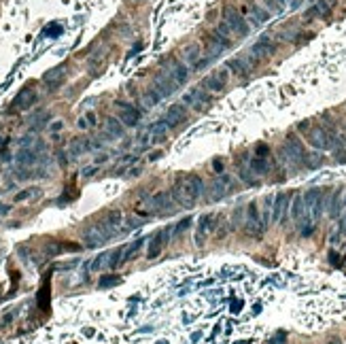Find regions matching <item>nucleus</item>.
<instances>
[{
	"label": "nucleus",
	"mask_w": 346,
	"mask_h": 344,
	"mask_svg": "<svg viewBox=\"0 0 346 344\" xmlns=\"http://www.w3.org/2000/svg\"><path fill=\"white\" fill-rule=\"evenodd\" d=\"M11 210V206H5V204H0V215H5V212Z\"/></svg>",
	"instance_id": "obj_55"
},
{
	"label": "nucleus",
	"mask_w": 346,
	"mask_h": 344,
	"mask_svg": "<svg viewBox=\"0 0 346 344\" xmlns=\"http://www.w3.org/2000/svg\"><path fill=\"white\" fill-rule=\"evenodd\" d=\"M204 179L196 172H185V175H179L175 185L170 189V196L175 200V204L185 208V210H191L193 206L198 204V200L204 196Z\"/></svg>",
	"instance_id": "obj_1"
},
{
	"label": "nucleus",
	"mask_w": 346,
	"mask_h": 344,
	"mask_svg": "<svg viewBox=\"0 0 346 344\" xmlns=\"http://www.w3.org/2000/svg\"><path fill=\"white\" fill-rule=\"evenodd\" d=\"M327 198H329V189L323 187H312L304 191V202H306V208L312 221H319L323 217V210L327 208Z\"/></svg>",
	"instance_id": "obj_4"
},
{
	"label": "nucleus",
	"mask_w": 346,
	"mask_h": 344,
	"mask_svg": "<svg viewBox=\"0 0 346 344\" xmlns=\"http://www.w3.org/2000/svg\"><path fill=\"white\" fill-rule=\"evenodd\" d=\"M49 278H51V274L45 276L43 287H40V291H38V308L45 310V312L49 310V298H51V285H49Z\"/></svg>",
	"instance_id": "obj_32"
},
{
	"label": "nucleus",
	"mask_w": 346,
	"mask_h": 344,
	"mask_svg": "<svg viewBox=\"0 0 346 344\" xmlns=\"http://www.w3.org/2000/svg\"><path fill=\"white\" fill-rule=\"evenodd\" d=\"M331 155L338 164H346V145H344V136L331 147Z\"/></svg>",
	"instance_id": "obj_38"
},
{
	"label": "nucleus",
	"mask_w": 346,
	"mask_h": 344,
	"mask_svg": "<svg viewBox=\"0 0 346 344\" xmlns=\"http://www.w3.org/2000/svg\"><path fill=\"white\" fill-rule=\"evenodd\" d=\"M159 155H161V153H159V151H155V153H151V157H149V159H151V161H155V159H157Z\"/></svg>",
	"instance_id": "obj_56"
},
{
	"label": "nucleus",
	"mask_w": 346,
	"mask_h": 344,
	"mask_svg": "<svg viewBox=\"0 0 346 344\" xmlns=\"http://www.w3.org/2000/svg\"><path fill=\"white\" fill-rule=\"evenodd\" d=\"M276 3H278V5H282V7H284V3H287V0H276Z\"/></svg>",
	"instance_id": "obj_57"
},
{
	"label": "nucleus",
	"mask_w": 346,
	"mask_h": 344,
	"mask_svg": "<svg viewBox=\"0 0 346 344\" xmlns=\"http://www.w3.org/2000/svg\"><path fill=\"white\" fill-rule=\"evenodd\" d=\"M68 153H64V151H60L57 153V159H60V166H66L68 164V157H66Z\"/></svg>",
	"instance_id": "obj_48"
},
{
	"label": "nucleus",
	"mask_w": 346,
	"mask_h": 344,
	"mask_svg": "<svg viewBox=\"0 0 346 344\" xmlns=\"http://www.w3.org/2000/svg\"><path fill=\"white\" fill-rule=\"evenodd\" d=\"M161 100H164V98H161V96L157 94V89H155V87H147V92L142 94V102H145V106H147V108L159 104Z\"/></svg>",
	"instance_id": "obj_37"
},
{
	"label": "nucleus",
	"mask_w": 346,
	"mask_h": 344,
	"mask_svg": "<svg viewBox=\"0 0 346 344\" xmlns=\"http://www.w3.org/2000/svg\"><path fill=\"white\" fill-rule=\"evenodd\" d=\"M98 225L106 234V238H113L124 230V215H121V210H110Z\"/></svg>",
	"instance_id": "obj_15"
},
{
	"label": "nucleus",
	"mask_w": 346,
	"mask_h": 344,
	"mask_svg": "<svg viewBox=\"0 0 346 344\" xmlns=\"http://www.w3.org/2000/svg\"><path fill=\"white\" fill-rule=\"evenodd\" d=\"M64 128V121H57V124L51 126V132H57V130H62Z\"/></svg>",
	"instance_id": "obj_53"
},
{
	"label": "nucleus",
	"mask_w": 346,
	"mask_h": 344,
	"mask_svg": "<svg viewBox=\"0 0 346 344\" xmlns=\"http://www.w3.org/2000/svg\"><path fill=\"white\" fill-rule=\"evenodd\" d=\"M306 217H310V212L306 208V202H304V194H295V191H293V198H291V219L300 225Z\"/></svg>",
	"instance_id": "obj_28"
},
{
	"label": "nucleus",
	"mask_w": 346,
	"mask_h": 344,
	"mask_svg": "<svg viewBox=\"0 0 346 344\" xmlns=\"http://www.w3.org/2000/svg\"><path fill=\"white\" fill-rule=\"evenodd\" d=\"M106 157H108L106 153H100V155L96 157V166H98V164H102V161H106Z\"/></svg>",
	"instance_id": "obj_54"
},
{
	"label": "nucleus",
	"mask_w": 346,
	"mask_h": 344,
	"mask_svg": "<svg viewBox=\"0 0 346 344\" xmlns=\"http://www.w3.org/2000/svg\"><path fill=\"white\" fill-rule=\"evenodd\" d=\"M40 194V189L38 187H30V189H24V191H19V194H15V202H24V200H32Z\"/></svg>",
	"instance_id": "obj_40"
},
{
	"label": "nucleus",
	"mask_w": 346,
	"mask_h": 344,
	"mask_svg": "<svg viewBox=\"0 0 346 344\" xmlns=\"http://www.w3.org/2000/svg\"><path fill=\"white\" fill-rule=\"evenodd\" d=\"M225 68L229 70V73L234 77H238V79H247L251 75V64H249V60L244 58V55H238V58H232L225 62Z\"/></svg>",
	"instance_id": "obj_24"
},
{
	"label": "nucleus",
	"mask_w": 346,
	"mask_h": 344,
	"mask_svg": "<svg viewBox=\"0 0 346 344\" xmlns=\"http://www.w3.org/2000/svg\"><path fill=\"white\" fill-rule=\"evenodd\" d=\"M342 136H344V145H346V134H342Z\"/></svg>",
	"instance_id": "obj_59"
},
{
	"label": "nucleus",
	"mask_w": 346,
	"mask_h": 344,
	"mask_svg": "<svg viewBox=\"0 0 346 344\" xmlns=\"http://www.w3.org/2000/svg\"><path fill=\"white\" fill-rule=\"evenodd\" d=\"M329 5H335V0H329Z\"/></svg>",
	"instance_id": "obj_58"
},
{
	"label": "nucleus",
	"mask_w": 346,
	"mask_h": 344,
	"mask_svg": "<svg viewBox=\"0 0 346 344\" xmlns=\"http://www.w3.org/2000/svg\"><path fill=\"white\" fill-rule=\"evenodd\" d=\"M255 155H257V157H270V147H268L266 143L255 145Z\"/></svg>",
	"instance_id": "obj_45"
},
{
	"label": "nucleus",
	"mask_w": 346,
	"mask_h": 344,
	"mask_svg": "<svg viewBox=\"0 0 346 344\" xmlns=\"http://www.w3.org/2000/svg\"><path fill=\"white\" fill-rule=\"evenodd\" d=\"M223 22H225V24L232 28L234 36L244 38V36L251 34V24H249V19L244 17L236 7H232V5H225V7H223Z\"/></svg>",
	"instance_id": "obj_5"
},
{
	"label": "nucleus",
	"mask_w": 346,
	"mask_h": 344,
	"mask_svg": "<svg viewBox=\"0 0 346 344\" xmlns=\"http://www.w3.org/2000/svg\"><path fill=\"white\" fill-rule=\"evenodd\" d=\"M212 96L215 94H210V92H206L204 87H191V89H187L185 94H183V100L181 102L185 104V106H189V108H193V110H204L210 102H212Z\"/></svg>",
	"instance_id": "obj_7"
},
{
	"label": "nucleus",
	"mask_w": 346,
	"mask_h": 344,
	"mask_svg": "<svg viewBox=\"0 0 346 344\" xmlns=\"http://www.w3.org/2000/svg\"><path fill=\"white\" fill-rule=\"evenodd\" d=\"M43 149V143L40 140H36V145L34 147H22V151L17 153V164L22 166V168H28V166H34L36 161H38V151Z\"/></svg>",
	"instance_id": "obj_25"
},
{
	"label": "nucleus",
	"mask_w": 346,
	"mask_h": 344,
	"mask_svg": "<svg viewBox=\"0 0 346 344\" xmlns=\"http://www.w3.org/2000/svg\"><path fill=\"white\" fill-rule=\"evenodd\" d=\"M60 34H62V26H57V24H51L43 30V36H49V38H55Z\"/></svg>",
	"instance_id": "obj_43"
},
{
	"label": "nucleus",
	"mask_w": 346,
	"mask_h": 344,
	"mask_svg": "<svg viewBox=\"0 0 346 344\" xmlns=\"http://www.w3.org/2000/svg\"><path fill=\"white\" fill-rule=\"evenodd\" d=\"M83 240H85V247L96 249V247H102L108 238H106L104 232L100 230V225H98V223H94V225L85 227V232H83Z\"/></svg>",
	"instance_id": "obj_26"
},
{
	"label": "nucleus",
	"mask_w": 346,
	"mask_h": 344,
	"mask_svg": "<svg viewBox=\"0 0 346 344\" xmlns=\"http://www.w3.org/2000/svg\"><path fill=\"white\" fill-rule=\"evenodd\" d=\"M77 126H79L81 130H85V128H89V124H87V119H85V117H81V119L77 121Z\"/></svg>",
	"instance_id": "obj_51"
},
{
	"label": "nucleus",
	"mask_w": 346,
	"mask_h": 344,
	"mask_svg": "<svg viewBox=\"0 0 346 344\" xmlns=\"http://www.w3.org/2000/svg\"><path fill=\"white\" fill-rule=\"evenodd\" d=\"M126 132V126L121 124V121L117 117H108L106 119V134L108 136H113V138H121Z\"/></svg>",
	"instance_id": "obj_34"
},
{
	"label": "nucleus",
	"mask_w": 346,
	"mask_h": 344,
	"mask_svg": "<svg viewBox=\"0 0 346 344\" xmlns=\"http://www.w3.org/2000/svg\"><path fill=\"white\" fill-rule=\"evenodd\" d=\"M151 87H155V89H157V94H159L161 98H170L172 94L177 92V87H179V85H177V81L170 77L168 70H166V68H161L159 73L153 77V85H151Z\"/></svg>",
	"instance_id": "obj_13"
},
{
	"label": "nucleus",
	"mask_w": 346,
	"mask_h": 344,
	"mask_svg": "<svg viewBox=\"0 0 346 344\" xmlns=\"http://www.w3.org/2000/svg\"><path fill=\"white\" fill-rule=\"evenodd\" d=\"M175 200H172L170 191H157L149 200V210L147 215H172L175 212Z\"/></svg>",
	"instance_id": "obj_9"
},
{
	"label": "nucleus",
	"mask_w": 346,
	"mask_h": 344,
	"mask_svg": "<svg viewBox=\"0 0 346 344\" xmlns=\"http://www.w3.org/2000/svg\"><path fill=\"white\" fill-rule=\"evenodd\" d=\"M96 172H98V166H87L83 170V177H91V175H96Z\"/></svg>",
	"instance_id": "obj_47"
},
{
	"label": "nucleus",
	"mask_w": 346,
	"mask_h": 344,
	"mask_svg": "<svg viewBox=\"0 0 346 344\" xmlns=\"http://www.w3.org/2000/svg\"><path fill=\"white\" fill-rule=\"evenodd\" d=\"M119 282H121V278H119V276H102V278H100L98 285H100V289H104V287L119 285Z\"/></svg>",
	"instance_id": "obj_44"
},
{
	"label": "nucleus",
	"mask_w": 346,
	"mask_h": 344,
	"mask_svg": "<svg viewBox=\"0 0 346 344\" xmlns=\"http://www.w3.org/2000/svg\"><path fill=\"white\" fill-rule=\"evenodd\" d=\"M140 225H142L140 219H128L126 225H124V230H136V227H140Z\"/></svg>",
	"instance_id": "obj_46"
},
{
	"label": "nucleus",
	"mask_w": 346,
	"mask_h": 344,
	"mask_svg": "<svg viewBox=\"0 0 346 344\" xmlns=\"http://www.w3.org/2000/svg\"><path fill=\"white\" fill-rule=\"evenodd\" d=\"M212 168L217 170V175H223V161H221V159H217L215 164H212Z\"/></svg>",
	"instance_id": "obj_49"
},
{
	"label": "nucleus",
	"mask_w": 346,
	"mask_h": 344,
	"mask_svg": "<svg viewBox=\"0 0 346 344\" xmlns=\"http://www.w3.org/2000/svg\"><path fill=\"white\" fill-rule=\"evenodd\" d=\"M215 230H217V215H212V212H206V215H202V217L198 219L196 236H193V238H196V245L202 247Z\"/></svg>",
	"instance_id": "obj_12"
},
{
	"label": "nucleus",
	"mask_w": 346,
	"mask_h": 344,
	"mask_svg": "<svg viewBox=\"0 0 346 344\" xmlns=\"http://www.w3.org/2000/svg\"><path fill=\"white\" fill-rule=\"evenodd\" d=\"M236 172H238V179L242 185H249V187H259L261 181L253 175L251 168H249V155H240L236 157Z\"/></svg>",
	"instance_id": "obj_18"
},
{
	"label": "nucleus",
	"mask_w": 346,
	"mask_h": 344,
	"mask_svg": "<svg viewBox=\"0 0 346 344\" xmlns=\"http://www.w3.org/2000/svg\"><path fill=\"white\" fill-rule=\"evenodd\" d=\"M34 102H36V89H34V87H24L22 92H19V94L13 98L9 113H17V110H28Z\"/></svg>",
	"instance_id": "obj_20"
},
{
	"label": "nucleus",
	"mask_w": 346,
	"mask_h": 344,
	"mask_svg": "<svg viewBox=\"0 0 346 344\" xmlns=\"http://www.w3.org/2000/svg\"><path fill=\"white\" fill-rule=\"evenodd\" d=\"M159 344H168V342H159Z\"/></svg>",
	"instance_id": "obj_60"
},
{
	"label": "nucleus",
	"mask_w": 346,
	"mask_h": 344,
	"mask_svg": "<svg viewBox=\"0 0 346 344\" xmlns=\"http://www.w3.org/2000/svg\"><path fill=\"white\" fill-rule=\"evenodd\" d=\"M66 77V66H55L51 70H47V73L43 75V83L49 85V89H55L57 85H62V81Z\"/></svg>",
	"instance_id": "obj_30"
},
{
	"label": "nucleus",
	"mask_w": 346,
	"mask_h": 344,
	"mask_svg": "<svg viewBox=\"0 0 346 344\" xmlns=\"http://www.w3.org/2000/svg\"><path fill=\"white\" fill-rule=\"evenodd\" d=\"M85 119H87V124H89V126H96V115H94V113H87V115H85Z\"/></svg>",
	"instance_id": "obj_52"
},
{
	"label": "nucleus",
	"mask_w": 346,
	"mask_h": 344,
	"mask_svg": "<svg viewBox=\"0 0 346 344\" xmlns=\"http://www.w3.org/2000/svg\"><path fill=\"white\" fill-rule=\"evenodd\" d=\"M229 70L223 66V68H217L215 73L212 75H208L204 81H202V87L206 89V92H210V94H221L223 89L227 87V81H229Z\"/></svg>",
	"instance_id": "obj_11"
},
{
	"label": "nucleus",
	"mask_w": 346,
	"mask_h": 344,
	"mask_svg": "<svg viewBox=\"0 0 346 344\" xmlns=\"http://www.w3.org/2000/svg\"><path fill=\"white\" fill-rule=\"evenodd\" d=\"M291 198H293V191H278L274 196L272 202V221L274 223H284V219L289 215V208H291Z\"/></svg>",
	"instance_id": "obj_10"
},
{
	"label": "nucleus",
	"mask_w": 346,
	"mask_h": 344,
	"mask_svg": "<svg viewBox=\"0 0 346 344\" xmlns=\"http://www.w3.org/2000/svg\"><path fill=\"white\" fill-rule=\"evenodd\" d=\"M117 108H119V121L124 126H130V128H136L138 121H140V110L134 106V104H128V102H115Z\"/></svg>",
	"instance_id": "obj_22"
},
{
	"label": "nucleus",
	"mask_w": 346,
	"mask_h": 344,
	"mask_svg": "<svg viewBox=\"0 0 346 344\" xmlns=\"http://www.w3.org/2000/svg\"><path fill=\"white\" fill-rule=\"evenodd\" d=\"M325 164V157L321 155V151H308L306 159H304V170H317Z\"/></svg>",
	"instance_id": "obj_33"
},
{
	"label": "nucleus",
	"mask_w": 346,
	"mask_h": 344,
	"mask_svg": "<svg viewBox=\"0 0 346 344\" xmlns=\"http://www.w3.org/2000/svg\"><path fill=\"white\" fill-rule=\"evenodd\" d=\"M236 187H238V181L234 179L232 175H225V172H223V175H219L210 185H206V189H204V200L206 202H219V200H223L225 196L234 194V191H236Z\"/></svg>",
	"instance_id": "obj_3"
},
{
	"label": "nucleus",
	"mask_w": 346,
	"mask_h": 344,
	"mask_svg": "<svg viewBox=\"0 0 346 344\" xmlns=\"http://www.w3.org/2000/svg\"><path fill=\"white\" fill-rule=\"evenodd\" d=\"M164 68L170 73V77L177 81V85H179V87H181V85H185L187 81H189V73H191V68H189L187 64H183L179 58H170Z\"/></svg>",
	"instance_id": "obj_17"
},
{
	"label": "nucleus",
	"mask_w": 346,
	"mask_h": 344,
	"mask_svg": "<svg viewBox=\"0 0 346 344\" xmlns=\"http://www.w3.org/2000/svg\"><path fill=\"white\" fill-rule=\"evenodd\" d=\"M346 206V189H333L329 191V198H327V212L331 219H338L340 212Z\"/></svg>",
	"instance_id": "obj_21"
},
{
	"label": "nucleus",
	"mask_w": 346,
	"mask_h": 344,
	"mask_svg": "<svg viewBox=\"0 0 346 344\" xmlns=\"http://www.w3.org/2000/svg\"><path fill=\"white\" fill-rule=\"evenodd\" d=\"M295 132L302 134L304 140L314 149V151H331V140H329V134L327 130L321 126V121H300L298 126H295Z\"/></svg>",
	"instance_id": "obj_2"
},
{
	"label": "nucleus",
	"mask_w": 346,
	"mask_h": 344,
	"mask_svg": "<svg viewBox=\"0 0 346 344\" xmlns=\"http://www.w3.org/2000/svg\"><path fill=\"white\" fill-rule=\"evenodd\" d=\"M333 15V9L329 5V0H314L312 7L306 9V13H304V17L308 19H314V17H319V19H329Z\"/></svg>",
	"instance_id": "obj_23"
},
{
	"label": "nucleus",
	"mask_w": 346,
	"mask_h": 344,
	"mask_svg": "<svg viewBox=\"0 0 346 344\" xmlns=\"http://www.w3.org/2000/svg\"><path fill=\"white\" fill-rule=\"evenodd\" d=\"M276 49H278V43L274 40L270 34H261L257 40H255V45L251 47V53L255 55L257 60H266L270 58L272 53H276Z\"/></svg>",
	"instance_id": "obj_14"
},
{
	"label": "nucleus",
	"mask_w": 346,
	"mask_h": 344,
	"mask_svg": "<svg viewBox=\"0 0 346 344\" xmlns=\"http://www.w3.org/2000/svg\"><path fill=\"white\" fill-rule=\"evenodd\" d=\"M189 225H191V219H189V217H187V219H183V221H179V223H177L175 227H172V238H179V236H181L183 232H185Z\"/></svg>",
	"instance_id": "obj_42"
},
{
	"label": "nucleus",
	"mask_w": 346,
	"mask_h": 344,
	"mask_svg": "<svg viewBox=\"0 0 346 344\" xmlns=\"http://www.w3.org/2000/svg\"><path fill=\"white\" fill-rule=\"evenodd\" d=\"M183 60H185V64H189V68L196 70V73L198 70H204L210 64V58L204 53V49L198 43H191L183 49Z\"/></svg>",
	"instance_id": "obj_8"
},
{
	"label": "nucleus",
	"mask_w": 346,
	"mask_h": 344,
	"mask_svg": "<svg viewBox=\"0 0 346 344\" xmlns=\"http://www.w3.org/2000/svg\"><path fill=\"white\" fill-rule=\"evenodd\" d=\"M91 147H94V145H91L89 140H85V138H75L73 143H70V147H68V153L73 155V157H77V155H83L85 151H89Z\"/></svg>",
	"instance_id": "obj_35"
},
{
	"label": "nucleus",
	"mask_w": 346,
	"mask_h": 344,
	"mask_svg": "<svg viewBox=\"0 0 346 344\" xmlns=\"http://www.w3.org/2000/svg\"><path fill=\"white\" fill-rule=\"evenodd\" d=\"M189 113H187V106L183 104V102H177V104H170L168 110H166V115H164V124L168 126V130L172 128H179L183 121H187Z\"/></svg>",
	"instance_id": "obj_19"
},
{
	"label": "nucleus",
	"mask_w": 346,
	"mask_h": 344,
	"mask_svg": "<svg viewBox=\"0 0 346 344\" xmlns=\"http://www.w3.org/2000/svg\"><path fill=\"white\" fill-rule=\"evenodd\" d=\"M272 166H274V164H270V157H257V155L249 157V168H251V172H253V175H255L257 179L270 175V172H272Z\"/></svg>",
	"instance_id": "obj_29"
},
{
	"label": "nucleus",
	"mask_w": 346,
	"mask_h": 344,
	"mask_svg": "<svg viewBox=\"0 0 346 344\" xmlns=\"http://www.w3.org/2000/svg\"><path fill=\"white\" fill-rule=\"evenodd\" d=\"M244 11H247V17L251 19V24H253V26H261V24H266L268 19L272 17V13L268 11V9H266V7H261V5H257V3H249Z\"/></svg>",
	"instance_id": "obj_27"
},
{
	"label": "nucleus",
	"mask_w": 346,
	"mask_h": 344,
	"mask_svg": "<svg viewBox=\"0 0 346 344\" xmlns=\"http://www.w3.org/2000/svg\"><path fill=\"white\" fill-rule=\"evenodd\" d=\"M106 264H108V253H102V255H98V257L89 264V270H91V272H98V270L106 268Z\"/></svg>",
	"instance_id": "obj_41"
},
{
	"label": "nucleus",
	"mask_w": 346,
	"mask_h": 344,
	"mask_svg": "<svg viewBox=\"0 0 346 344\" xmlns=\"http://www.w3.org/2000/svg\"><path fill=\"white\" fill-rule=\"evenodd\" d=\"M244 230H247V234L251 238H255V240H259L263 236V232L268 230L266 225H263L259 206L255 204V202H251V204L247 206V210H244Z\"/></svg>",
	"instance_id": "obj_6"
},
{
	"label": "nucleus",
	"mask_w": 346,
	"mask_h": 344,
	"mask_svg": "<svg viewBox=\"0 0 346 344\" xmlns=\"http://www.w3.org/2000/svg\"><path fill=\"white\" fill-rule=\"evenodd\" d=\"M168 132V126L164 124V119H159L155 121V124H151L149 126V134H153V136H159V138H164Z\"/></svg>",
	"instance_id": "obj_39"
},
{
	"label": "nucleus",
	"mask_w": 346,
	"mask_h": 344,
	"mask_svg": "<svg viewBox=\"0 0 346 344\" xmlns=\"http://www.w3.org/2000/svg\"><path fill=\"white\" fill-rule=\"evenodd\" d=\"M202 49H204V53L212 60V58H219L223 51H225V49H223L219 43H217V40H215V36H212V34H204V47H202Z\"/></svg>",
	"instance_id": "obj_31"
},
{
	"label": "nucleus",
	"mask_w": 346,
	"mask_h": 344,
	"mask_svg": "<svg viewBox=\"0 0 346 344\" xmlns=\"http://www.w3.org/2000/svg\"><path fill=\"white\" fill-rule=\"evenodd\" d=\"M172 236V227H166V230H159L153 234V238L149 240V249H147V259H155L164 247L168 245V240Z\"/></svg>",
	"instance_id": "obj_16"
},
{
	"label": "nucleus",
	"mask_w": 346,
	"mask_h": 344,
	"mask_svg": "<svg viewBox=\"0 0 346 344\" xmlns=\"http://www.w3.org/2000/svg\"><path fill=\"white\" fill-rule=\"evenodd\" d=\"M145 240H147V238H136L134 242H132V245L124 247V255H121V264H126V261L134 259V255H136V253L142 249V245H145Z\"/></svg>",
	"instance_id": "obj_36"
},
{
	"label": "nucleus",
	"mask_w": 346,
	"mask_h": 344,
	"mask_svg": "<svg viewBox=\"0 0 346 344\" xmlns=\"http://www.w3.org/2000/svg\"><path fill=\"white\" fill-rule=\"evenodd\" d=\"M232 306H234V308H232L234 312H240V310H242V300H234Z\"/></svg>",
	"instance_id": "obj_50"
}]
</instances>
